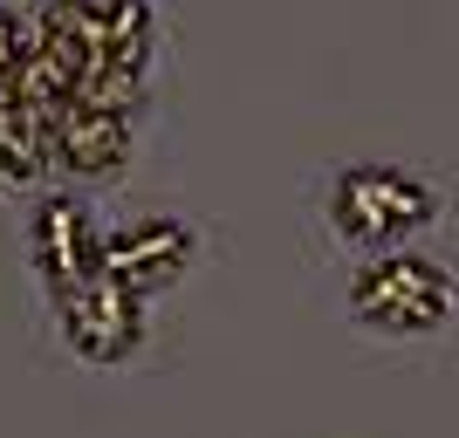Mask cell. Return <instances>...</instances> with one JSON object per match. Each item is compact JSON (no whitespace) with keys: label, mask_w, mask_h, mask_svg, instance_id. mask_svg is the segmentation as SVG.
<instances>
[{"label":"cell","mask_w":459,"mask_h":438,"mask_svg":"<svg viewBox=\"0 0 459 438\" xmlns=\"http://www.w3.org/2000/svg\"><path fill=\"white\" fill-rule=\"evenodd\" d=\"M446 281L439 267L425 261H377L364 267V281L350 288V308H357V322L384 329V336H425V329L446 322Z\"/></svg>","instance_id":"1"},{"label":"cell","mask_w":459,"mask_h":438,"mask_svg":"<svg viewBox=\"0 0 459 438\" xmlns=\"http://www.w3.org/2000/svg\"><path fill=\"white\" fill-rule=\"evenodd\" d=\"M439 212V199L411 172H343L336 178V227L350 240H398V233L425 227Z\"/></svg>","instance_id":"2"}]
</instances>
